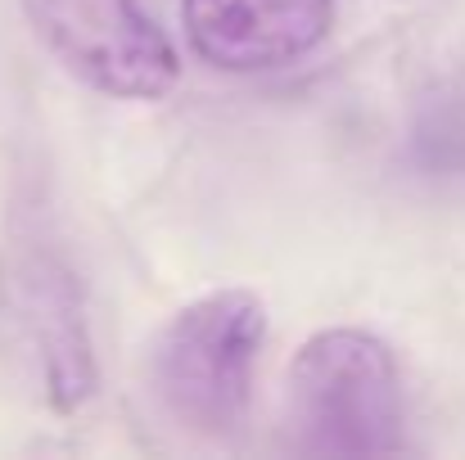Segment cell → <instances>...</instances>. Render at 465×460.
Instances as JSON below:
<instances>
[{
    "label": "cell",
    "instance_id": "obj_2",
    "mask_svg": "<svg viewBox=\"0 0 465 460\" xmlns=\"http://www.w3.org/2000/svg\"><path fill=\"white\" fill-rule=\"evenodd\" d=\"M267 307L249 289H217L181 307L150 347V388L158 406L190 434L222 438L244 425Z\"/></svg>",
    "mask_w": 465,
    "mask_h": 460
},
{
    "label": "cell",
    "instance_id": "obj_3",
    "mask_svg": "<svg viewBox=\"0 0 465 460\" xmlns=\"http://www.w3.org/2000/svg\"><path fill=\"white\" fill-rule=\"evenodd\" d=\"M32 32L86 86L114 100H163L176 86V50L136 0H23Z\"/></svg>",
    "mask_w": 465,
    "mask_h": 460
},
{
    "label": "cell",
    "instance_id": "obj_5",
    "mask_svg": "<svg viewBox=\"0 0 465 460\" xmlns=\"http://www.w3.org/2000/svg\"><path fill=\"white\" fill-rule=\"evenodd\" d=\"M14 311L41 366L50 406L77 411L95 388V357H91V334L82 320V299L73 289V276L45 258L27 262L14 280Z\"/></svg>",
    "mask_w": 465,
    "mask_h": 460
},
{
    "label": "cell",
    "instance_id": "obj_1",
    "mask_svg": "<svg viewBox=\"0 0 465 460\" xmlns=\"http://www.w3.org/2000/svg\"><path fill=\"white\" fill-rule=\"evenodd\" d=\"M290 438L303 456H393L402 452L407 402L384 338L366 329H321L299 347L285 379Z\"/></svg>",
    "mask_w": 465,
    "mask_h": 460
},
{
    "label": "cell",
    "instance_id": "obj_4",
    "mask_svg": "<svg viewBox=\"0 0 465 460\" xmlns=\"http://www.w3.org/2000/svg\"><path fill=\"white\" fill-rule=\"evenodd\" d=\"M190 50L222 73L308 59L334 27V0H181Z\"/></svg>",
    "mask_w": 465,
    "mask_h": 460
}]
</instances>
